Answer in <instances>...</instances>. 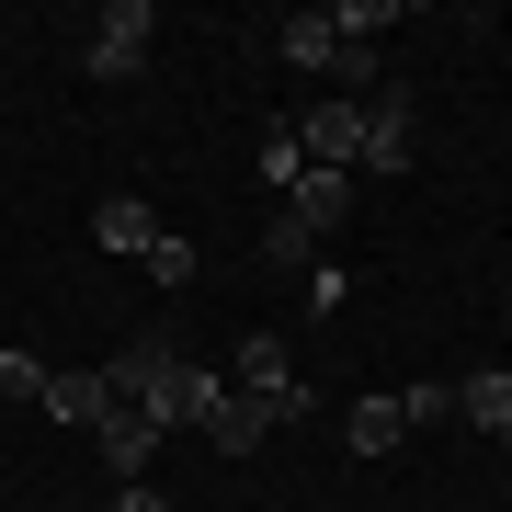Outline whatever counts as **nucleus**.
I'll return each mask as SVG.
<instances>
[{"instance_id": "nucleus-14", "label": "nucleus", "mask_w": 512, "mask_h": 512, "mask_svg": "<svg viewBox=\"0 0 512 512\" xmlns=\"http://www.w3.org/2000/svg\"><path fill=\"white\" fill-rule=\"evenodd\" d=\"M296 217H308V228H342V205H353V171H296Z\"/></svg>"}, {"instance_id": "nucleus-1", "label": "nucleus", "mask_w": 512, "mask_h": 512, "mask_svg": "<svg viewBox=\"0 0 512 512\" xmlns=\"http://www.w3.org/2000/svg\"><path fill=\"white\" fill-rule=\"evenodd\" d=\"M274 421H308V387H274V399H251V387H228V399H217V410L194 421V433L217 444V456H251V444L274 433Z\"/></svg>"}, {"instance_id": "nucleus-12", "label": "nucleus", "mask_w": 512, "mask_h": 512, "mask_svg": "<svg viewBox=\"0 0 512 512\" xmlns=\"http://www.w3.org/2000/svg\"><path fill=\"white\" fill-rule=\"evenodd\" d=\"M228 387H251V399H274V387H296V365H285V342H274V330H251V342L228 353Z\"/></svg>"}, {"instance_id": "nucleus-5", "label": "nucleus", "mask_w": 512, "mask_h": 512, "mask_svg": "<svg viewBox=\"0 0 512 512\" xmlns=\"http://www.w3.org/2000/svg\"><path fill=\"white\" fill-rule=\"evenodd\" d=\"M228 399V376H205V365H171L160 387H148V421H160V433H183V421H205Z\"/></svg>"}, {"instance_id": "nucleus-8", "label": "nucleus", "mask_w": 512, "mask_h": 512, "mask_svg": "<svg viewBox=\"0 0 512 512\" xmlns=\"http://www.w3.org/2000/svg\"><path fill=\"white\" fill-rule=\"evenodd\" d=\"M46 421H80V433H92V421L114 410V387H103V365H69V376H46V399H35Z\"/></svg>"}, {"instance_id": "nucleus-17", "label": "nucleus", "mask_w": 512, "mask_h": 512, "mask_svg": "<svg viewBox=\"0 0 512 512\" xmlns=\"http://www.w3.org/2000/svg\"><path fill=\"white\" fill-rule=\"evenodd\" d=\"M148 274H160V285H194V239L160 228V239H148Z\"/></svg>"}, {"instance_id": "nucleus-7", "label": "nucleus", "mask_w": 512, "mask_h": 512, "mask_svg": "<svg viewBox=\"0 0 512 512\" xmlns=\"http://www.w3.org/2000/svg\"><path fill=\"white\" fill-rule=\"evenodd\" d=\"M171 365H183V353H171L160 330H137V342H126V353H114V365H103V387H114V399H126V410H148V387H160Z\"/></svg>"}, {"instance_id": "nucleus-9", "label": "nucleus", "mask_w": 512, "mask_h": 512, "mask_svg": "<svg viewBox=\"0 0 512 512\" xmlns=\"http://www.w3.org/2000/svg\"><path fill=\"white\" fill-rule=\"evenodd\" d=\"M456 410H467L478 433H490L501 456H512V376H501V365H478V376H456Z\"/></svg>"}, {"instance_id": "nucleus-10", "label": "nucleus", "mask_w": 512, "mask_h": 512, "mask_svg": "<svg viewBox=\"0 0 512 512\" xmlns=\"http://www.w3.org/2000/svg\"><path fill=\"white\" fill-rule=\"evenodd\" d=\"M319 239L330 228H308L296 205H274V217H262V262H274V274H319Z\"/></svg>"}, {"instance_id": "nucleus-3", "label": "nucleus", "mask_w": 512, "mask_h": 512, "mask_svg": "<svg viewBox=\"0 0 512 512\" xmlns=\"http://www.w3.org/2000/svg\"><path fill=\"white\" fill-rule=\"evenodd\" d=\"M296 148H308V171H353V148H365V103H308V114H296Z\"/></svg>"}, {"instance_id": "nucleus-2", "label": "nucleus", "mask_w": 512, "mask_h": 512, "mask_svg": "<svg viewBox=\"0 0 512 512\" xmlns=\"http://www.w3.org/2000/svg\"><path fill=\"white\" fill-rule=\"evenodd\" d=\"M148 35H160L148 0H103V12H92V46H80L92 80H137V69H148Z\"/></svg>"}, {"instance_id": "nucleus-6", "label": "nucleus", "mask_w": 512, "mask_h": 512, "mask_svg": "<svg viewBox=\"0 0 512 512\" xmlns=\"http://www.w3.org/2000/svg\"><path fill=\"white\" fill-rule=\"evenodd\" d=\"M92 444H103V467H114V478H148V456H160V421L114 399V410L92 421Z\"/></svg>"}, {"instance_id": "nucleus-4", "label": "nucleus", "mask_w": 512, "mask_h": 512, "mask_svg": "<svg viewBox=\"0 0 512 512\" xmlns=\"http://www.w3.org/2000/svg\"><path fill=\"white\" fill-rule=\"evenodd\" d=\"M410 92H376L365 103V148H353V171H410Z\"/></svg>"}, {"instance_id": "nucleus-19", "label": "nucleus", "mask_w": 512, "mask_h": 512, "mask_svg": "<svg viewBox=\"0 0 512 512\" xmlns=\"http://www.w3.org/2000/svg\"><path fill=\"white\" fill-rule=\"evenodd\" d=\"M46 376L57 365H35V353H0V399H46Z\"/></svg>"}, {"instance_id": "nucleus-20", "label": "nucleus", "mask_w": 512, "mask_h": 512, "mask_svg": "<svg viewBox=\"0 0 512 512\" xmlns=\"http://www.w3.org/2000/svg\"><path fill=\"white\" fill-rule=\"evenodd\" d=\"M103 512H171V501L148 490V478H114V501H103Z\"/></svg>"}, {"instance_id": "nucleus-15", "label": "nucleus", "mask_w": 512, "mask_h": 512, "mask_svg": "<svg viewBox=\"0 0 512 512\" xmlns=\"http://www.w3.org/2000/svg\"><path fill=\"white\" fill-rule=\"evenodd\" d=\"M274 46L296 57V69H330V57H342V35H330V12H285V23H274Z\"/></svg>"}, {"instance_id": "nucleus-18", "label": "nucleus", "mask_w": 512, "mask_h": 512, "mask_svg": "<svg viewBox=\"0 0 512 512\" xmlns=\"http://www.w3.org/2000/svg\"><path fill=\"white\" fill-rule=\"evenodd\" d=\"M399 421H410V433H421V421H456V387H433V376L399 387Z\"/></svg>"}, {"instance_id": "nucleus-16", "label": "nucleus", "mask_w": 512, "mask_h": 512, "mask_svg": "<svg viewBox=\"0 0 512 512\" xmlns=\"http://www.w3.org/2000/svg\"><path fill=\"white\" fill-rule=\"evenodd\" d=\"M296 171H308V148H296V126H274V137H262V183H274V205L296 194Z\"/></svg>"}, {"instance_id": "nucleus-11", "label": "nucleus", "mask_w": 512, "mask_h": 512, "mask_svg": "<svg viewBox=\"0 0 512 512\" xmlns=\"http://www.w3.org/2000/svg\"><path fill=\"white\" fill-rule=\"evenodd\" d=\"M92 239H103V251H126V262H148V239H160V217H148L137 194H103V205H92Z\"/></svg>"}, {"instance_id": "nucleus-13", "label": "nucleus", "mask_w": 512, "mask_h": 512, "mask_svg": "<svg viewBox=\"0 0 512 512\" xmlns=\"http://www.w3.org/2000/svg\"><path fill=\"white\" fill-rule=\"evenodd\" d=\"M342 433H353V456H399V444H410V421H399V399H353Z\"/></svg>"}]
</instances>
